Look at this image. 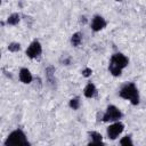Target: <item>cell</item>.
<instances>
[{
	"mask_svg": "<svg viewBox=\"0 0 146 146\" xmlns=\"http://www.w3.org/2000/svg\"><path fill=\"white\" fill-rule=\"evenodd\" d=\"M80 106V98L79 97H74L70 100V107L73 110H78Z\"/></svg>",
	"mask_w": 146,
	"mask_h": 146,
	"instance_id": "obj_14",
	"label": "cell"
},
{
	"mask_svg": "<svg viewBox=\"0 0 146 146\" xmlns=\"http://www.w3.org/2000/svg\"><path fill=\"white\" fill-rule=\"evenodd\" d=\"M123 129H124L123 123H121L120 121H115L114 123H112V124L108 125L106 132H107L108 138L112 139V140H114V139H116V138L122 133Z\"/></svg>",
	"mask_w": 146,
	"mask_h": 146,
	"instance_id": "obj_5",
	"label": "cell"
},
{
	"mask_svg": "<svg viewBox=\"0 0 146 146\" xmlns=\"http://www.w3.org/2000/svg\"><path fill=\"white\" fill-rule=\"evenodd\" d=\"M120 144L121 145H129V146H131L133 143H132V140H131V136H125V137H123L121 140H120Z\"/></svg>",
	"mask_w": 146,
	"mask_h": 146,
	"instance_id": "obj_15",
	"label": "cell"
},
{
	"mask_svg": "<svg viewBox=\"0 0 146 146\" xmlns=\"http://www.w3.org/2000/svg\"><path fill=\"white\" fill-rule=\"evenodd\" d=\"M8 49H9L10 51H13V52L18 51V50L21 49V44H19V43H17V42H11V43L8 46Z\"/></svg>",
	"mask_w": 146,
	"mask_h": 146,
	"instance_id": "obj_16",
	"label": "cell"
},
{
	"mask_svg": "<svg viewBox=\"0 0 146 146\" xmlns=\"http://www.w3.org/2000/svg\"><path fill=\"white\" fill-rule=\"evenodd\" d=\"M89 138H90V141H89L90 145H102L103 144V136L99 132H96V131L89 132Z\"/></svg>",
	"mask_w": 146,
	"mask_h": 146,
	"instance_id": "obj_9",
	"label": "cell"
},
{
	"mask_svg": "<svg viewBox=\"0 0 146 146\" xmlns=\"http://www.w3.org/2000/svg\"><path fill=\"white\" fill-rule=\"evenodd\" d=\"M83 94H84V96H86L87 98H92V97H95V96L97 95V89H96L95 84L91 83V82L88 83V84L86 86L84 90H83Z\"/></svg>",
	"mask_w": 146,
	"mask_h": 146,
	"instance_id": "obj_10",
	"label": "cell"
},
{
	"mask_svg": "<svg viewBox=\"0 0 146 146\" xmlns=\"http://www.w3.org/2000/svg\"><path fill=\"white\" fill-rule=\"evenodd\" d=\"M119 95H120L121 98L127 99V100H130L132 105H137V104L139 103L138 89H137V87L135 86V83H132V82L124 84V86L121 88Z\"/></svg>",
	"mask_w": 146,
	"mask_h": 146,
	"instance_id": "obj_2",
	"label": "cell"
},
{
	"mask_svg": "<svg viewBox=\"0 0 146 146\" xmlns=\"http://www.w3.org/2000/svg\"><path fill=\"white\" fill-rule=\"evenodd\" d=\"M32 79H33L32 74H31V72L27 68H25V67L21 68V71H19V80L23 83H31Z\"/></svg>",
	"mask_w": 146,
	"mask_h": 146,
	"instance_id": "obj_8",
	"label": "cell"
},
{
	"mask_svg": "<svg viewBox=\"0 0 146 146\" xmlns=\"http://www.w3.org/2000/svg\"><path fill=\"white\" fill-rule=\"evenodd\" d=\"M91 73H92V70L91 68H84L83 71H82V75L83 76H86V78H88V76H90L91 75Z\"/></svg>",
	"mask_w": 146,
	"mask_h": 146,
	"instance_id": "obj_17",
	"label": "cell"
},
{
	"mask_svg": "<svg viewBox=\"0 0 146 146\" xmlns=\"http://www.w3.org/2000/svg\"><path fill=\"white\" fill-rule=\"evenodd\" d=\"M82 42V34L80 32H75L72 38H71V43L74 46V47H79Z\"/></svg>",
	"mask_w": 146,
	"mask_h": 146,
	"instance_id": "obj_11",
	"label": "cell"
},
{
	"mask_svg": "<svg viewBox=\"0 0 146 146\" xmlns=\"http://www.w3.org/2000/svg\"><path fill=\"white\" fill-rule=\"evenodd\" d=\"M5 145L6 146H17V145H30V143L27 140L26 135L21 129H16L8 135V137L5 140Z\"/></svg>",
	"mask_w": 146,
	"mask_h": 146,
	"instance_id": "obj_3",
	"label": "cell"
},
{
	"mask_svg": "<svg viewBox=\"0 0 146 146\" xmlns=\"http://www.w3.org/2000/svg\"><path fill=\"white\" fill-rule=\"evenodd\" d=\"M21 16L18 15V14H11L8 18H7V23L9 24V25H16V24H18V22H19V18Z\"/></svg>",
	"mask_w": 146,
	"mask_h": 146,
	"instance_id": "obj_12",
	"label": "cell"
},
{
	"mask_svg": "<svg viewBox=\"0 0 146 146\" xmlns=\"http://www.w3.org/2000/svg\"><path fill=\"white\" fill-rule=\"evenodd\" d=\"M54 73H55V68L52 66H49L46 68V75L48 78V81L49 82H55V79H54Z\"/></svg>",
	"mask_w": 146,
	"mask_h": 146,
	"instance_id": "obj_13",
	"label": "cell"
},
{
	"mask_svg": "<svg viewBox=\"0 0 146 146\" xmlns=\"http://www.w3.org/2000/svg\"><path fill=\"white\" fill-rule=\"evenodd\" d=\"M116 1H122V0H116Z\"/></svg>",
	"mask_w": 146,
	"mask_h": 146,
	"instance_id": "obj_18",
	"label": "cell"
},
{
	"mask_svg": "<svg viewBox=\"0 0 146 146\" xmlns=\"http://www.w3.org/2000/svg\"><path fill=\"white\" fill-rule=\"evenodd\" d=\"M105 26H106V21H105V18L103 16L96 15L92 18V21H91V29H92V31L98 32V31L103 30Z\"/></svg>",
	"mask_w": 146,
	"mask_h": 146,
	"instance_id": "obj_7",
	"label": "cell"
},
{
	"mask_svg": "<svg viewBox=\"0 0 146 146\" xmlns=\"http://www.w3.org/2000/svg\"><path fill=\"white\" fill-rule=\"evenodd\" d=\"M122 117V113L121 111L114 106V105H110L106 108V112L103 115V121L104 122H115L119 121Z\"/></svg>",
	"mask_w": 146,
	"mask_h": 146,
	"instance_id": "obj_4",
	"label": "cell"
},
{
	"mask_svg": "<svg viewBox=\"0 0 146 146\" xmlns=\"http://www.w3.org/2000/svg\"><path fill=\"white\" fill-rule=\"evenodd\" d=\"M129 64V59L121 52H116L111 57L110 60V65H108V70L111 72L112 75L114 76H119L122 73V70Z\"/></svg>",
	"mask_w": 146,
	"mask_h": 146,
	"instance_id": "obj_1",
	"label": "cell"
},
{
	"mask_svg": "<svg viewBox=\"0 0 146 146\" xmlns=\"http://www.w3.org/2000/svg\"><path fill=\"white\" fill-rule=\"evenodd\" d=\"M41 52H42V47H41V44H40V42L38 40L32 41L30 43V46L27 47V49H26V55L30 58L39 57L41 55Z\"/></svg>",
	"mask_w": 146,
	"mask_h": 146,
	"instance_id": "obj_6",
	"label": "cell"
}]
</instances>
